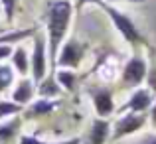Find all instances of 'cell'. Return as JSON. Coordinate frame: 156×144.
I'll list each match as a JSON object with an SVG mask.
<instances>
[{"mask_svg": "<svg viewBox=\"0 0 156 144\" xmlns=\"http://www.w3.org/2000/svg\"><path fill=\"white\" fill-rule=\"evenodd\" d=\"M99 2H101V0H75V6H73V10L81 12L85 6H87V4H95V6H97Z\"/></svg>", "mask_w": 156, "mask_h": 144, "instance_id": "obj_23", "label": "cell"}, {"mask_svg": "<svg viewBox=\"0 0 156 144\" xmlns=\"http://www.w3.org/2000/svg\"><path fill=\"white\" fill-rule=\"evenodd\" d=\"M10 57H12V67H14L22 77L28 75V71H30V57H28V53H26V49H24V46L14 47V51H12Z\"/></svg>", "mask_w": 156, "mask_h": 144, "instance_id": "obj_16", "label": "cell"}, {"mask_svg": "<svg viewBox=\"0 0 156 144\" xmlns=\"http://www.w3.org/2000/svg\"><path fill=\"white\" fill-rule=\"evenodd\" d=\"M55 81L59 83L61 89L73 93L75 87H77V81H79V75H77L73 69H69V67H57L55 69Z\"/></svg>", "mask_w": 156, "mask_h": 144, "instance_id": "obj_13", "label": "cell"}, {"mask_svg": "<svg viewBox=\"0 0 156 144\" xmlns=\"http://www.w3.org/2000/svg\"><path fill=\"white\" fill-rule=\"evenodd\" d=\"M59 91H61V87H59V83L55 81V75H46L38 85H36V93H38L40 97L55 99L57 95H59Z\"/></svg>", "mask_w": 156, "mask_h": 144, "instance_id": "obj_14", "label": "cell"}, {"mask_svg": "<svg viewBox=\"0 0 156 144\" xmlns=\"http://www.w3.org/2000/svg\"><path fill=\"white\" fill-rule=\"evenodd\" d=\"M57 107H59V101H57V99L40 97L38 101L28 103V105L24 107L22 114H24V118H26V121H30V118H38V117H44V114L53 113Z\"/></svg>", "mask_w": 156, "mask_h": 144, "instance_id": "obj_9", "label": "cell"}, {"mask_svg": "<svg viewBox=\"0 0 156 144\" xmlns=\"http://www.w3.org/2000/svg\"><path fill=\"white\" fill-rule=\"evenodd\" d=\"M12 51H14L12 44H0V61H4V59H10Z\"/></svg>", "mask_w": 156, "mask_h": 144, "instance_id": "obj_22", "label": "cell"}, {"mask_svg": "<svg viewBox=\"0 0 156 144\" xmlns=\"http://www.w3.org/2000/svg\"><path fill=\"white\" fill-rule=\"evenodd\" d=\"M89 97L93 101V107H95L97 117L109 118L111 114L115 113V99H113V91L109 87H91L89 89Z\"/></svg>", "mask_w": 156, "mask_h": 144, "instance_id": "obj_7", "label": "cell"}, {"mask_svg": "<svg viewBox=\"0 0 156 144\" xmlns=\"http://www.w3.org/2000/svg\"><path fill=\"white\" fill-rule=\"evenodd\" d=\"M18 2L20 0H0V6L4 10V18L6 24H12L16 18V12H18Z\"/></svg>", "mask_w": 156, "mask_h": 144, "instance_id": "obj_21", "label": "cell"}, {"mask_svg": "<svg viewBox=\"0 0 156 144\" xmlns=\"http://www.w3.org/2000/svg\"><path fill=\"white\" fill-rule=\"evenodd\" d=\"M134 144H156V132H148L144 134L142 138H138Z\"/></svg>", "mask_w": 156, "mask_h": 144, "instance_id": "obj_24", "label": "cell"}, {"mask_svg": "<svg viewBox=\"0 0 156 144\" xmlns=\"http://www.w3.org/2000/svg\"><path fill=\"white\" fill-rule=\"evenodd\" d=\"M148 118H150V122H152V126H156V99H154L152 107L148 109Z\"/></svg>", "mask_w": 156, "mask_h": 144, "instance_id": "obj_25", "label": "cell"}, {"mask_svg": "<svg viewBox=\"0 0 156 144\" xmlns=\"http://www.w3.org/2000/svg\"><path fill=\"white\" fill-rule=\"evenodd\" d=\"M97 6H99L107 16H109V20L113 22V26L117 28V32L122 36V40H125L126 44H130L134 49H136L138 46H142V47H146V49L150 47V42L146 40V36L136 28V24L133 22L130 16H126L125 12H121L119 8H115L111 2H105V0H101Z\"/></svg>", "mask_w": 156, "mask_h": 144, "instance_id": "obj_2", "label": "cell"}, {"mask_svg": "<svg viewBox=\"0 0 156 144\" xmlns=\"http://www.w3.org/2000/svg\"><path fill=\"white\" fill-rule=\"evenodd\" d=\"M148 53H150V63H148V69H146V85L148 89L156 95V49L150 46L148 47Z\"/></svg>", "mask_w": 156, "mask_h": 144, "instance_id": "obj_17", "label": "cell"}, {"mask_svg": "<svg viewBox=\"0 0 156 144\" xmlns=\"http://www.w3.org/2000/svg\"><path fill=\"white\" fill-rule=\"evenodd\" d=\"M22 125H24V117H20V114L8 117L6 122H0V144H14L20 138Z\"/></svg>", "mask_w": 156, "mask_h": 144, "instance_id": "obj_10", "label": "cell"}, {"mask_svg": "<svg viewBox=\"0 0 156 144\" xmlns=\"http://www.w3.org/2000/svg\"><path fill=\"white\" fill-rule=\"evenodd\" d=\"M22 111H24V105H20L16 101H0V121L14 117V114H22Z\"/></svg>", "mask_w": 156, "mask_h": 144, "instance_id": "obj_19", "label": "cell"}, {"mask_svg": "<svg viewBox=\"0 0 156 144\" xmlns=\"http://www.w3.org/2000/svg\"><path fill=\"white\" fill-rule=\"evenodd\" d=\"M111 126L113 125L109 122V118L97 117L89 128V144H107L111 138Z\"/></svg>", "mask_w": 156, "mask_h": 144, "instance_id": "obj_12", "label": "cell"}, {"mask_svg": "<svg viewBox=\"0 0 156 144\" xmlns=\"http://www.w3.org/2000/svg\"><path fill=\"white\" fill-rule=\"evenodd\" d=\"M14 83V67L4 61H0V95Z\"/></svg>", "mask_w": 156, "mask_h": 144, "instance_id": "obj_18", "label": "cell"}, {"mask_svg": "<svg viewBox=\"0 0 156 144\" xmlns=\"http://www.w3.org/2000/svg\"><path fill=\"white\" fill-rule=\"evenodd\" d=\"M75 14L73 4L69 0H53L48 8L46 32H48V61H50V75H55L57 69V51L63 44L65 36L71 26V18Z\"/></svg>", "mask_w": 156, "mask_h": 144, "instance_id": "obj_1", "label": "cell"}, {"mask_svg": "<svg viewBox=\"0 0 156 144\" xmlns=\"http://www.w3.org/2000/svg\"><path fill=\"white\" fill-rule=\"evenodd\" d=\"M105 2H144V0H105Z\"/></svg>", "mask_w": 156, "mask_h": 144, "instance_id": "obj_26", "label": "cell"}, {"mask_svg": "<svg viewBox=\"0 0 156 144\" xmlns=\"http://www.w3.org/2000/svg\"><path fill=\"white\" fill-rule=\"evenodd\" d=\"M38 32V28H20L12 32H2L0 34V44H22L24 40L32 38Z\"/></svg>", "mask_w": 156, "mask_h": 144, "instance_id": "obj_15", "label": "cell"}, {"mask_svg": "<svg viewBox=\"0 0 156 144\" xmlns=\"http://www.w3.org/2000/svg\"><path fill=\"white\" fill-rule=\"evenodd\" d=\"M156 95L150 91L148 87H136L133 91V95L129 97V101L119 109V114L121 113H126V111H133V113H148V109L152 107Z\"/></svg>", "mask_w": 156, "mask_h": 144, "instance_id": "obj_8", "label": "cell"}, {"mask_svg": "<svg viewBox=\"0 0 156 144\" xmlns=\"http://www.w3.org/2000/svg\"><path fill=\"white\" fill-rule=\"evenodd\" d=\"M2 32H4V30H2V26H0V34H2Z\"/></svg>", "mask_w": 156, "mask_h": 144, "instance_id": "obj_27", "label": "cell"}, {"mask_svg": "<svg viewBox=\"0 0 156 144\" xmlns=\"http://www.w3.org/2000/svg\"><path fill=\"white\" fill-rule=\"evenodd\" d=\"M85 53H87V44L79 42V40H67L61 44L59 51H57V67H69L77 69L83 61Z\"/></svg>", "mask_w": 156, "mask_h": 144, "instance_id": "obj_6", "label": "cell"}, {"mask_svg": "<svg viewBox=\"0 0 156 144\" xmlns=\"http://www.w3.org/2000/svg\"><path fill=\"white\" fill-rule=\"evenodd\" d=\"M146 69H148V61L138 51H134L133 57L125 63V67H122V71H121V85L126 87V89L140 87L146 79Z\"/></svg>", "mask_w": 156, "mask_h": 144, "instance_id": "obj_4", "label": "cell"}, {"mask_svg": "<svg viewBox=\"0 0 156 144\" xmlns=\"http://www.w3.org/2000/svg\"><path fill=\"white\" fill-rule=\"evenodd\" d=\"M146 121H148V114L146 113H133V111L121 113V117L111 126V140L117 142L125 136H130V134L138 132L140 128H144Z\"/></svg>", "mask_w": 156, "mask_h": 144, "instance_id": "obj_3", "label": "cell"}, {"mask_svg": "<svg viewBox=\"0 0 156 144\" xmlns=\"http://www.w3.org/2000/svg\"><path fill=\"white\" fill-rule=\"evenodd\" d=\"M34 95H36V83H34V79H30V77L24 75L22 79L16 83L14 91H12V101H16V103H20V105L26 107L28 103H32Z\"/></svg>", "mask_w": 156, "mask_h": 144, "instance_id": "obj_11", "label": "cell"}, {"mask_svg": "<svg viewBox=\"0 0 156 144\" xmlns=\"http://www.w3.org/2000/svg\"><path fill=\"white\" fill-rule=\"evenodd\" d=\"M30 71L36 85L48 75V38L40 30L34 34V51L30 55Z\"/></svg>", "mask_w": 156, "mask_h": 144, "instance_id": "obj_5", "label": "cell"}, {"mask_svg": "<svg viewBox=\"0 0 156 144\" xmlns=\"http://www.w3.org/2000/svg\"><path fill=\"white\" fill-rule=\"evenodd\" d=\"M18 144H81V140L79 138H67V140H59V142H46L36 134H20Z\"/></svg>", "mask_w": 156, "mask_h": 144, "instance_id": "obj_20", "label": "cell"}]
</instances>
